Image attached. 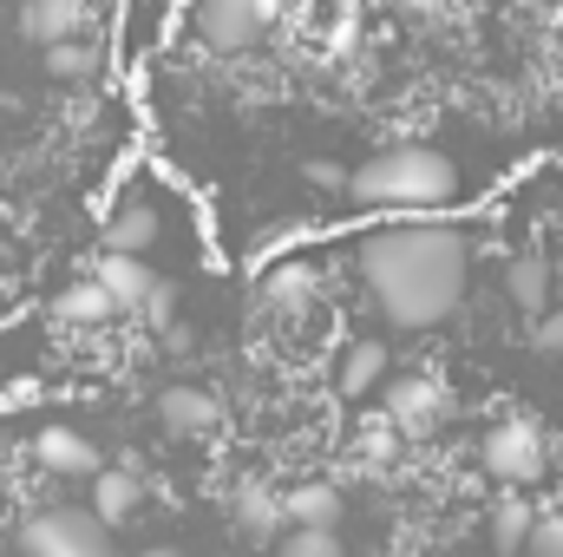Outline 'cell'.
<instances>
[{
    "label": "cell",
    "mask_w": 563,
    "mask_h": 557,
    "mask_svg": "<svg viewBox=\"0 0 563 557\" xmlns=\"http://www.w3.org/2000/svg\"><path fill=\"white\" fill-rule=\"evenodd\" d=\"M478 459H485V472L498 479V485H531V479H544V426L531 414H505L492 419V433H485V446H478Z\"/></svg>",
    "instance_id": "cell-5"
},
{
    "label": "cell",
    "mask_w": 563,
    "mask_h": 557,
    "mask_svg": "<svg viewBox=\"0 0 563 557\" xmlns=\"http://www.w3.org/2000/svg\"><path fill=\"white\" fill-rule=\"evenodd\" d=\"M0 20H7V0H0Z\"/></svg>",
    "instance_id": "cell-27"
},
{
    "label": "cell",
    "mask_w": 563,
    "mask_h": 557,
    "mask_svg": "<svg viewBox=\"0 0 563 557\" xmlns=\"http://www.w3.org/2000/svg\"><path fill=\"white\" fill-rule=\"evenodd\" d=\"M505 295H511L525 315H544L551 295H558V270H551L538 250H525V256H511V270H505Z\"/></svg>",
    "instance_id": "cell-15"
},
{
    "label": "cell",
    "mask_w": 563,
    "mask_h": 557,
    "mask_svg": "<svg viewBox=\"0 0 563 557\" xmlns=\"http://www.w3.org/2000/svg\"><path fill=\"white\" fill-rule=\"evenodd\" d=\"M347 197L367 210H432L459 197V164L432 144H387L347 171Z\"/></svg>",
    "instance_id": "cell-2"
},
{
    "label": "cell",
    "mask_w": 563,
    "mask_h": 557,
    "mask_svg": "<svg viewBox=\"0 0 563 557\" xmlns=\"http://www.w3.org/2000/svg\"><path fill=\"white\" fill-rule=\"evenodd\" d=\"M380 381H387V341H354V348L341 354V394L361 401V394H374Z\"/></svg>",
    "instance_id": "cell-19"
},
{
    "label": "cell",
    "mask_w": 563,
    "mask_h": 557,
    "mask_svg": "<svg viewBox=\"0 0 563 557\" xmlns=\"http://www.w3.org/2000/svg\"><path fill=\"white\" fill-rule=\"evenodd\" d=\"M531 557H563V512H538V525H531Z\"/></svg>",
    "instance_id": "cell-22"
},
{
    "label": "cell",
    "mask_w": 563,
    "mask_h": 557,
    "mask_svg": "<svg viewBox=\"0 0 563 557\" xmlns=\"http://www.w3.org/2000/svg\"><path fill=\"white\" fill-rule=\"evenodd\" d=\"M40 66H46V79H59V86H86V79H99V73H106V46L79 33V40L46 46V53H40Z\"/></svg>",
    "instance_id": "cell-17"
},
{
    "label": "cell",
    "mask_w": 563,
    "mask_h": 557,
    "mask_svg": "<svg viewBox=\"0 0 563 557\" xmlns=\"http://www.w3.org/2000/svg\"><path fill=\"white\" fill-rule=\"evenodd\" d=\"M106 250L119 256H151L157 250V210L139 197H119V210L106 217Z\"/></svg>",
    "instance_id": "cell-13"
},
{
    "label": "cell",
    "mask_w": 563,
    "mask_h": 557,
    "mask_svg": "<svg viewBox=\"0 0 563 557\" xmlns=\"http://www.w3.org/2000/svg\"><path fill=\"white\" fill-rule=\"evenodd\" d=\"M139 557H184V551H170V545H151V551H139Z\"/></svg>",
    "instance_id": "cell-25"
},
{
    "label": "cell",
    "mask_w": 563,
    "mask_h": 557,
    "mask_svg": "<svg viewBox=\"0 0 563 557\" xmlns=\"http://www.w3.org/2000/svg\"><path fill=\"white\" fill-rule=\"evenodd\" d=\"M86 20H92V0H20V13H13L20 40L40 46V53L59 46V40H79Z\"/></svg>",
    "instance_id": "cell-7"
},
{
    "label": "cell",
    "mask_w": 563,
    "mask_h": 557,
    "mask_svg": "<svg viewBox=\"0 0 563 557\" xmlns=\"http://www.w3.org/2000/svg\"><path fill=\"white\" fill-rule=\"evenodd\" d=\"M354 276L394 328H439L472 276V243L452 223H387L354 250Z\"/></svg>",
    "instance_id": "cell-1"
},
{
    "label": "cell",
    "mask_w": 563,
    "mask_h": 557,
    "mask_svg": "<svg viewBox=\"0 0 563 557\" xmlns=\"http://www.w3.org/2000/svg\"><path fill=\"white\" fill-rule=\"evenodd\" d=\"M445 419H452V387L439 374H400V381H387V426L400 439H426Z\"/></svg>",
    "instance_id": "cell-6"
},
{
    "label": "cell",
    "mask_w": 563,
    "mask_h": 557,
    "mask_svg": "<svg viewBox=\"0 0 563 557\" xmlns=\"http://www.w3.org/2000/svg\"><path fill=\"white\" fill-rule=\"evenodd\" d=\"M288 0H190V26L210 53H250L256 40H269Z\"/></svg>",
    "instance_id": "cell-4"
},
{
    "label": "cell",
    "mask_w": 563,
    "mask_h": 557,
    "mask_svg": "<svg viewBox=\"0 0 563 557\" xmlns=\"http://www.w3.org/2000/svg\"><path fill=\"white\" fill-rule=\"evenodd\" d=\"M139 505H144L139 459H119V466H106V472L92 479V512H99L106 525H125V518H132Z\"/></svg>",
    "instance_id": "cell-11"
},
{
    "label": "cell",
    "mask_w": 563,
    "mask_h": 557,
    "mask_svg": "<svg viewBox=\"0 0 563 557\" xmlns=\"http://www.w3.org/2000/svg\"><path fill=\"white\" fill-rule=\"evenodd\" d=\"M558 288H563V263H558Z\"/></svg>",
    "instance_id": "cell-26"
},
{
    "label": "cell",
    "mask_w": 563,
    "mask_h": 557,
    "mask_svg": "<svg viewBox=\"0 0 563 557\" xmlns=\"http://www.w3.org/2000/svg\"><path fill=\"white\" fill-rule=\"evenodd\" d=\"M531 341H538L544 354H558V361H563V308H544V315H538V328H531Z\"/></svg>",
    "instance_id": "cell-23"
},
{
    "label": "cell",
    "mask_w": 563,
    "mask_h": 557,
    "mask_svg": "<svg viewBox=\"0 0 563 557\" xmlns=\"http://www.w3.org/2000/svg\"><path fill=\"white\" fill-rule=\"evenodd\" d=\"M92 282H99V288L119 302V315H144V308H151V295L164 288V276H157L144 256H119V250H99Z\"/></svg>",
    "instance_id": "cell-8"
},
{
    "label": "cell",
    "mask_w": 563,
    "mask_h": 557,
    "mask_svg": "<svg viewBox=\"0 0 563 557\" xmlns=\"http://www.w3.org/2000/svg\"><path fill=\"white\" fill-rule=\"evenodd\" d=\"M46 315H53V321H73V328H99V321H112V315H119V302L86 276V282H73V288H59Z\"/></svg>",
    "instance_id": "cell-18"
},
{
    "label": "cell",
    "mask_w": 563,
    "mask_h": 557,
    "mask_svg": "<svg viewBox=\"0 0 563 557\" xmlns=\"http://www.w3.org/2000/svg\"><path fill=\"white\" fill-rule=\"evenodd\" d=\"M20 557H125V551L112 545V525L92 505H46V512H26Z\"/></svg>",
    "instance_id": "cell-3"
},
{
    "label": "cell",
    "mask_w": 563,
    "mask_h": 557,
    "mask_svg": "<svg viewBox=\"0 0 563 557\" xmlns=\"http://www.w3.org/2000/svg\"><path fill=\"white\" fill-rule=\"evenodd\" d=\"M282 505H288V525H314V532H334L347 512L341 485H328V479H301L295 492H282Z\"/></svg>",
    "instance_id": "cell-14"
},
{
    "label": "cell",
    "mask_w": 563,
    "mask_h": 557,
    "mask_svg": "<svg viewBox=\"0 0 563 557\" xmlns=\"http://www.w3.org/2000/svg\"><path fill=\"white\" fill-rule=\"evenodd\" d=\"M33 459H40V472H53V479H99V472H106V452H99L86 433H73V426H46V433L33 439Z\"/></svg>",
    "instance_id": "cell-10"
},
{
    "label": "cell",
    "mask_w": 563,
    "mask_h": 557,
    "mask_svg": "<svg viewBox=\"0 0 563 557\" xmlns=\"http://www.w3.org/2000/svg\"><path fill=\"white\" fill-rule=\"evenodd\" d=\"M230 518H236V532L250 545H269V538H282V525H288V505H282V492H269V485H243L230 499Z\"/></svg>",
    "instance_id": "cell-12"
},
{
    "label": "cell",
    "mask_w": 563,
    "mask_h": 557,
    "mask_svg": "<svg viewBox=\"0 0 563 557\" xmlns=\"http://www.w3.org/2000/svg\"><path fill=\"white\" fill-rule=\"evenodd\" d=\"M263 308L276 315V321H288V315H308V302H314V270L308 263H276L269 276H263Z\"/></svg>",
    "instance_id": "cell-16"
},
{
    "label": "cell",
    "mask_w": 563,
    "mask_h": 557,
    "mask_svg": "<svg viewBox=\"0 0 563 557\" xmlns=\"http://www.w3.org/2000/svg\"><path fill=\"white\" fill-rule=\"evenodd\" d=\"M308 177H314V184H328V190H347V171H341V164H314Z\"/></svg>",
    "instance_id": "cell-24"
},
{
    "label": "cell",
    "mask_w": 563,
    "mask_h": 557,
    "mask_svg": "<svg viewBox=\"0 0 563 557\" xmlns=\"http://www.w3.org/2000/svg\"><path fill=\"white\" fill-rule=\"evenodd\" d=\"M276 557H347L334 532H314V525H288L276 538Z\"/></svg>",
    "instance_id": "cell-21"
},
{
    "label": "cell",
    "mask_w": 563,
    "mask_h": 557,
    "mask_svg": "<svg viewBox=\"0 0 563 557\" xmlns=\"http://www.w3.org/2000/svg\"><path fill=\"white\" fill-rule=\"evenodd\" d=\"M157 419H164V433H177V439H203V433L223 426V401H217L210 387H197V381H177V387L157 394Z\"/></svg>",
    "instance_id": "cell-9"
},
{
    "label": "cell",
    "mask_w": 563,
    "mask_h": 557,
    "mask_svg": "<svg viewBox=\"0 0 563 557\" xmlns=\"http://www.w3.org/2000/svg\"><path fill=\"white\" fill-rule=\"evenodd\" d=\"M531 525H538V512H531L518 492H505V499L492 505V545H498V551H525V545H531Z\"/></svg>",
    "instance_id": "cell-20"
}]
</instances>
